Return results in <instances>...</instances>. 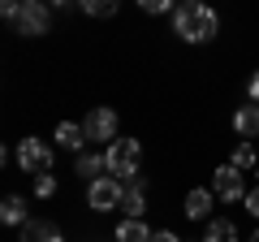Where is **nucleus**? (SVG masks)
I'll use <instances>...</instances> for the list:
<instances>
[{"mask_svg":"<svg viewBox=\"0 0 259 242\" xmlns=\"http://www.w3.org/2000/svg\"><path fill=\"white\" fill-rule=\"evenodd\" d=\"M212 190H216V199H225V204H242V199H246V186H242V169L221 165V169L212 173Z\"/></svg>","mask_w":259,"mask_h":242,"instance_id":"5","label":"nucleus"},{"mask_svg":"<svg viewBox=\"0 0 259 242\" xmlns=\"http://www.w3.org/2000/svg\"><path fill=\"white\" fill-rule=\"evenodd\" d=\"M104 156H108V173L121 177V182H134V173H139V160H143V147L139 139H112L108 147H104Z\"/></svg>","mask_w":259,"mask_h":242,"instance_id":"2","label":"nucleus"},{"mask_svg":"<svg viewBox=\"0 0 259 242\" xmlns=\"http://www.w3.org/2000/svg\"><path fill=\"white\" fill-rule=\"evenodd\" d=\"M74 169L87 177V182H95V177H104V173H108V156H104V151H78Z\"/></svg>","mask_w":259,"mask_h":242,"instance_id":"11","label":"nucleus"},{"mask_svg":"<svg viewBox=\"0 0 259 242\" xmlns=\"http://www.w3.org/2000/svg\"><path fill=\"white\" fill-rule=\"evenodd\" d=\"M229 165H233V169H259L255 143H238V147H233V156H229Z\"/></svg>","mask_w":259,"mask_h":242,"instance_id":"18","label":"nucleus"},{"mask_svg":"<svg viewBox=\"0 0 259 242\" xmlns=\"http://www.w3.org/2000/svg\"><path fill=\"white\" fill-rule=\"evenodd\" d=\"M117 242H151V229L143 225V216H125L117 225Z\"/></svg>","mask_w":259,"mask_h":242,"instance_id":"13","label":"nucleus"},{"mask_svg":"<svg viewBox=\"0 0 259 242\" xmlns=\"http://www.w3.org/2000/svg\"><path fill=\"white\" fill-rule=\"evenodd\" d=\"M212 204H216V190L194 186L190 195H186V208H182V212L190 216V221H203V216H212Z\"/></svg>","mask_w":259,"mask_h":242,"instance_id":"9","label":"nucleus"},{"mask_svg":"<svg viewBox=\"0 0 259 242\" xmlns=\"http://www.w3.org/2000/svg\"><path fill=\"white\" fill-rule=\"evenodd\" d=\"M203 242H238V225L233 221H207Z\"/></svg>","mask_w":259,"mask_h":242,"instance_id":"16","label":"nucleus"},{"mask_svg":"<svg viewBox=\"0 0 259 242\" xmlns=\"http://www.w3.org/2000/svg\"><path fill=\"white\" fill-rule=\"evenodd\" d=\"M22 242H65V238H61V229L48 225V221H26L22 225Z\"/></svg>","mask_w":259,"mask_h":242,"instance_id":"12","label":"nucleus"},{"mask_svg":"<svg viewBox=\"0 0 259 242\" xmlns=\"http://www.w3.org/2000/svg\"><path fill=\"white\" fill-rule=\"evenodd\" d=\"M121 199H125V182L112 173L95 177V182H87V204L95 208V212H112V208H121Z\"/></svg>","mask_w":259,"mask_h":242,"instance_id":"3","label":"nucleus"},{"mask_svg":"<svg viewBox=\"0 0 259 242\" xmlns=\"http://www.w3.org/2000/svg\"><path fill=\"white\" fill-rule=\"evenodd\" d=\"M48 5H52V9H65V5H78V0H48Z\"/></svg>","mask_w":259,"mask_h":242,"instance_id":"25","label":"nucleus"},{"mask_svg":"<svg viewBox=\"0 0 259 242\" xmlns=\"http://www.w3.org/2000/svg\"><path fill=\"white\" fill-rule=\"evenodd\" d=\"M233 130L242 134V139H259V104H242L238 112H233Z\"/></svg>","mask_w":259,"mask_h":242,"instance_id":"10","label":"nucleus"},{"mask_svg":"<svg viewBox=\"0 0 259 242\" xmlns=\"http://www.w3.org/2000/svg\"><path fill=\"white\" fill-rule=\"evenodd\" d=\"M250 242H259V229H255V238H250Z\"/></svg>","mask_w":259,"mask_h":242,"instance_id":"27","label":"nucleus"},{"mask_svg":"<svg viewBox=\"0 0 259 242\" xmlns=\"http://www.w3.org/2000/svg\"><path fill=\"white\" fill-rule=\"evenodd\" d=\"M216 30H221V18L203 0H182L173 9V35L186 44H207V39H216Z\"/></svg>","mask_w":259,"mask_h":242,"instance_id":"1","label":"nucleus"},{"mask_svg":"<svg viewBox=\"0 0 259 242\" xmlns=\"http://www.w3.org/2000/svg\"><path fill=\"white\" fill-rule=\"evenodd\" d=\"M18 165L22 173H52V147H48L44 139H35V134H26V139L18 143Z\"/></svg>","mask_w":259,"mask_h":242,"instance_id":"4","label":"nucleus"},{"mask_svg":"<svg viewBox=\"0 0 259 242\" xmlns=\"http://www.w3.org/2000/svg\"><path fill=\"white\" fill-rule=\"evenodd\" d=\"M255 173H259V169H255Z\"/></svg>","mask_w":259,"mask_h":242,"instance_id":"28","label":"nucleus"},{"mask_svg":"<svg viewBox=\"0 0 259 242\" xmlns=\"http://www.w3.org/2000/svg\"><path fill=\"white\" fill-rule=\"evenodd\" d=\"M18 35H26V39H39V35H48V26H52V13H48V5H22V13H18Z\"/></svg>","mask_w":259,"mask_h":242,"instance_id":"7","label":"nucleus"},{"mask_svg":"<svg viewBox=\"0 0 259 242\" xmlns=\"http://www.w3.org/2000/svg\"><path fill=\"white\" fill-rule=\"evenodd\" d=\"M242 208H246V212H250V216L259 221V186H255V190H246V199H242Z\"/></svg>","mask_w":259,"mask_h":242,"instance_id":"21","label":"nucleus"},{"mask_svg":"<svg viewBox=\"0 0 259 242\" xmlns=\"http://www.w3.org/2000/svg\"><path fill=\"white\" fill-rule=\"evenodd\" d=\"M0 13L9 22H18V13H22V0H0Z\"/></svg>","mask_w":259,"mask_h":242,"instance_id":"22","label":"nucleus"},{"mask_svg":"<svg viewBox=\"0 0 259 242\" xmlns=\"http://www.w3.org/2000/svg\"><path fill=\"white\" fill-rule=\"evenodd\" d=\"M52 139L61 143L65 151H82L87 143H91V139H87V130H82V126H78V121H56V130H52Z\"/></svg>","mask_w":259,"mask_h":242,"instance_id":"8","label":"nucleus"},{"mask_svg":"<svg viewBox=\"0 0 259 242\" xmlns=\"http://www.w3.org/2000/svg\"><path fill=\"white\" fill-rule=\"evenodd\" d=\"M117 5H121V0H78V9H82L87 18H112Z\"/></svg>","mask_w":259,"mask_h":242,"instance_id":"17","label":"nucleus"},{"mask_svg":"<svg viewBox=\"0 0 259 242\" xmlns=\"http://www.w3.org/2000/svg\"><path fill=\"white\" fill-rule=\"evenodd\" d=\"M82 130H87L91 143H112L117 139V112L112 108H91L87 121H82Z\"/></svg>","mask_w":259,"mask_h":242,"instance_id":"6","label":"nucleus"},{"mask_svg":"<svg viewBox=\"0 0 259 242\" xmlns=\"http://www.w3.org/2000/svg\"><path fill=\"white\" fill-rule=\"evenodd\" d=\"M56 195V177L52 173H39L35 177V199H52Z\"/></svg>","mask_w":259,"mask_h":242,"instance_id":"19","label":"nucleus"},{"mask_svg":"<svg viewBox=\"0 0 259 242\" xmlns=\"http://www.w3.org/2000/svg\"><path fill=\"white\" fill-rule=\"evenodd\" d=\"M22 5H48V0H22Z\"/></svg>","mask_w":259,"mask_h":242,"instance_id":"26","label":"nucleus"},{"mask_svg":"<svg viewBox=\"0 0 259 242\" xmlns=\"http://www.w3.org/2000/svg\"><path fill=\"white\" fill-rule=\"evenodd\" d=\"M246 95H250V104H259V69L250 74V83H246Z\"/></svg>","mask_w":259,"mask_h":242,"instance_id":"24","label":"nucleus"},{"mask_svg":"<svg viewBox=\"0 0 259 242\" xmlns=\"http://www.w3.org/2000/svg\"><path fill=\"white\" fill-rule=\"evenodd\" d=\"M151 242H182L173 229H151Z\"/></svg>","mask_w":259,"mask_h":242,"instance_id":"23","label":"nucleus"},{"mask_svg":"<svg viewBox=\"0 0 259 242\" xmlns=\"http://www.w3.org/2000/svg\"><path fill=\"white\" fill-rule=\"evenodd\" d=\"M143 13H173L177 9V0H134Z\"/></svg>","mask_w":259,"mask_h":242,"instance_id":"20","label":"nucleus"},{"mask_svg":"<svg viewBox=\"0 0 259 242\" xmlns=\"http://www.w3.org/2000/svg\"><path fill=\"white\" fill-rule=\"evenodd\" d=\"M121 208H125V216H143V212H147V190H143V182H130V186H125Z\"/></svg>","mask_w":259,"mask_h":242,"instance_id":"14","label":"nucleus"},{"mask_svg":"<svg viewBox=\"0 0 259 242\" xmlns=\"http://www.w3.org/2000/svg\"><path fill=\"white\" fill-rule=\"evenodd\" d=\"M0 216H5V225H26V199L22 195H5V204H0Z\"/></svg>","mask_w":259,"mask_h":242,"instance_id":"15","label":"nucleus"}]
</instances>
